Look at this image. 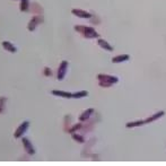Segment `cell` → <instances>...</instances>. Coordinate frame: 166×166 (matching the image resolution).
<instances>
[{"label": "cell", "instance_id": "obj_1", "mask_svg": "<svg viewBox=\"0 0 166 166\" xmlns=\"http://www.w3.org/2000/svg\"><path fill=\"white\" fill-rule=\"evenodd\" d=\"M75 31H77L78 33H81L85 37L88 39H96L98 37V33L95 31L93 27H88V26H80V25H76L75 26Z\"/></svg>", "mask_w": 166, "mask_h": 166}, {"label": "cell", "instance_id": "obj_2", "mask_svg": "<svg viewBox=\"0 0 166 166\" xmlns=\"http://www.w3.org/2000/svg\"><path fill=\"white\" fill-rule=\"evenodd\" d=\"M97 78L100 81H103V83H107V84H117L119 81V78L118 77H114V76H110V75H98L97 76Z\"/></svg>", "mask_w": 166, "mask_h": 166}, {"label": "cell", "instance_id": "obj_3", "mask_svg": "<svg viewBox=\"0 0 166 166\" xmlns=\"http://www.w3.org/2000/svg\"><path fill=\"white\" fill-rule=\"evenodd\" d=\"M28 126H30V122L28 121H24L23 123H20V126H18L17 130L15 131V134H14L15 138H20L26 132V130L28 129Z\"/></svg>", "mask_w": 166, "mask_h": 166}, {"label": "cell", "instance_id": "obj_4", "mask_svg": "<svg viewBox=\"0 0 166 166\" xmlns=\"http://www.w3.org/2000/svg\"><path fill=\"white\" fill-rule=\"evenodd\" d=\"M67 68H68V61H66V60L61 61L60 67L58 69V76H57V78L59 79V80H62L64 78V76L67 73Z\"/></svg>", "mask_w": 166, "mask_h": 166}, {"label": "cell", "instance_id": "obj_5", "mask_svg": "<svg viewBox=\"0 0 166 166\" xmlns=\"http://www.w3.org/2000/svg\"><path fill=\"white\" fill-rule=\"evenodd\" d=\"M43 17L42 16H35V17H33L31 19V22L28 23V31H31V32H33L35 28H36V26L39 25V24H41V23H43Z\"/></svg>", "mask_w": 166, "mask_h": 166}, {"label": "cell", "instance_id": "obj_6", "mask_svg": "<svg viewBox=\"0 0 166 166\" xmlns=\"http://www.w3.org/2000/svg\"><path fill=\"white\" fill-rule=\"evenodd\" d=\"M71 13H72V15L77 16L79 18H92L93 17V15L90 13H87L83 9H72Z\"/></svg>", "mask_w": 166, "mask_h": 166}, {"label": "cell", "instance_id": "obj_7", "mask_svg": "<svg viewBox=\"0 0 166 166\" xmlns=\"http://www.w3.org/2000/svg\"><path fill=\"white\" fill-rule=\"evenodd\" d=\"M22 141H23L24 148H25V150H26V153H27L28 155H34V154H35V149H34L32 142L30 141L27 138H23Z\"/></svg>", "mask_w": 166, "mask_h": 166}, {"label": "cell", "instance_id": "obj_8", "mask_svg": "<svg viewBox=\"0 0 166 166\" xmlns=\"http://www.w3.org/2000/svg\"><path fill=\"white\" fill-rule=\"evenodd\" d=\"M52 94L55 95V96L64 97V98H71V97H72V94H71V93H69V92H64V90H58V89H54V90H52Z\"/></svg>", "mask_w": 166, "mask_h": 166}, {"label": "cell", "instance_id": "obj_9", "mask_svg": "<svg viewBox=\"0 0 166 166\" xmlns=\"http://www.w3.org/2000/svg\"><path fill=\"white\" fill-rule=\"evenodd\" d=\"M2 47H4L5 50H7V51L11 52V53H15L16 51H17V49H16L15 45H14L13 43L8 42V41H4V42H2Z\"/></svg>", "mask_w": 166, "mask_h": 166}, {"label": "cell", "instance_id": "obj_10", "mask_svg": "<svg viewBox=\"0 0 166 166\" xmlns=\"http://www.w3.org/2000/svg\"><path fill=\"white\" fill-rule=\"evenodd\" d=\"M94 112V110L93 109H88V110L84 111L81 114H80V117H79V120L83 122V121H86V120H88V119L90 118V114Z\"/></svg>", "mask_w": 166, "mask_h": 166}, {"label": "cell", "instance_id": "obj_11", "mask_svg": "<svg viewBox=\"0 0 166 166\" xmlns=\"http://www.w3.org/2000/svg\"><path fill=\"white\" fill-rule=\"evenodd\" d=\"M126 60H129V55L121 54V55H118V57H114V58L112 59V62L120 63V62H123V61H126Z\"/></svg>", "mask_w": 166, "mask_h": 166}, {"label": "cell", "instance_id": "obj_12", "mask_svg": "<svg viewBox=\"0 0 166 166\" xmlns=\"http://www.w3.org/2000/svg\"><path fill=\"white\" fill-rule=\"evenodd\" d=\"M98 45L102 47V49H105V50H107V51H113V47L110 45L105 40H102L100 39L98 40Z\"/></svg>", "mask_w": 166, "mask_h": 166}, {"label": "cell", "instance_id": "obj_13", "mask_svg": "<svg viewBox=\"0 0 166 166\" xmlns=\"http://www.w3.org/2000/svg\"><path fill=\"white\" fill-rule=\"evenodd\" d=\"M165 114V112L164 111H159V112H157V113H155L153 117H150L149 119H147L145 122L146 123H149V122H153V121H155V120H157V119H159V118H162L163 115Z\"/></svg>", "mask_w": 166, "mask_h": 166}, {"label": "cell", "instance_id": "obj_14", "mask_svg": "<svg viewBox=\"0 0 166 166\" xmlns=\"http://www.w3.org/2000/svg\"><path fill=\"white\" fill-rule=\"evenodd\" d=\"M85 96H88L87 90H80V92H76V93L72 94L73 98H81V97H85Z\"/></svg>", "mask_w": 166, "mask_h": 166}, {"label": "cell", "instance_id": "obj_15", "mask_svg": "<svg viewBox=\"0 0 166 166\" xmlns=\"http://www.w3.org/2000/svg\"><path fill=\"white\" fill-rule=\"evenodd\" d=\"M30 2L28 0H20V10L22 11H28Z\"/></svg>", "mask_w": 166, "mask_h": 166}, {"label": "cell", "instance_id": "obj_16", "mask_svg": "<svg viewBox=\"0 0 166 166\" xmlns=\"http://www.w3.org/2000/svg\"><path fill=\"white\" fill-rule=\"evenodd\" d=\"M143 123H146L145 121H134V122H129L126 123V128H134V126H141Z\"/></svg>", "mask_w": 166, "mask_h": 166}, {"label": "cell", "instance_id": "obj_17", "mask_svg": "<svg viewBox=\"0 0 166 166\" xmlns=\"http://www.w3.org/2000/svg\"><path fill=\"white\" fill-rule=\"evenodd\" d=\"M72 138H73L76 141L80 142V143H83V142L85 141V139H84L81 136H79V134H72Z\"/></svg>", "mask_w": 166, "mask_h": 166}, {"label": "cell", "instance_id": "obj_18", "mask_svg": "<svg viewBox=\"0 0 166 166\" xmlns=\"http://www.w3.org/2000/svg\"><path fill=\"white\" fill-rule=\"evenodd\" d=\"M81 128V124L80 123H78V124H75V126H72L71 129H69V132H71V134H73L76 130H78V129H80Z\"/></svg>", "mask_w": 166, "mask_h": 166}, {"label": "cell", "instance_id": "obj_19", "mask_svg": "<svg viewBox=\"0 0 166 166\" xmlns=\"http://www.w3.org/2000/svg\"><path fill=\"white\" fill-rule=\"evenodd\" d=\"M44 75L45 76H52V72H51V69L50 68H44Z\"/></svg>", "mask_w": 166, "mask_h": 166}, {"label": "cell", "instance_id": "obj_20", "mask_svg": "<svg viewBox=\"0 0 166 166\" xmlns=\"http://www.w3.org/2000/svg\"><path fill=\"white\" fill-rule=\"evenodd\" d=\"M100 85L102 87H110L111 85L110 84H107V83H103V81H100Z\"/></svg>", "mask_w": 166, "mask_h": 166}]
</instances>
